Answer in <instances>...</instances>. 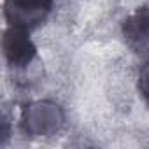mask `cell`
<instances>
[{"label": "cell", "instance_id": "cell-1", "mask_svg": "<svg viewBox=\"0 0 149 149\" xmlns=\"http://www.w3.org/2000/svg\"><path fill=\"white\" fill-rule=\"evenodd\" d=\"M54 0H6V18L11 25L35 26L51 11Z\"/></svg>", "mask_w": 149, "mask_h": 149}, {"label": "cell", "instance_id": "cell-2", "mask_svg": "<svg viewBox=\"0 0 149 149\" xmlns=\"http://www.w3.org/2000/svg\"><path fill=\"white\" fill-rule=\"evenodd\" d=\"M4 54L13 67H26L37 54V47L30 40L28 28L11 25L4 33Z\"/></svg>", "mask_w": 149, "mask_h": 149}, {"label": "cell", "instance_id": "cell-3", "mask_svg": "<svg viewBox=\"0 0 149 149\" xmlns=\"http://www.w3.org/2000/svg\"><path fill=\"white\" fill-rule=\"evenodd\" d=\"M123 33L132 47L139 51L146 49L149 46V7L137 9V13L125 21Z\"/></svg>", "mask_w": 149, "mask_h": 149}, {"label": "cell", "instance_id": "cell-4", "mask_svg": "<svg viewBox=\"0 0 149 149\" xmlns=\"http://www.w3.org/2000/svg\"><path fill=\"white\" fill-rule=\"evenodd\" d=\"M139 88L144 91V95H147V97H149V65H147V67H144V70L140 72Z\"/></svg>", "mask_w": 149, "mask_h": 149}]
</instances>
